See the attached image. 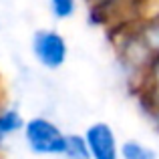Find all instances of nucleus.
<instances>
[{"label":"nucleus","instance_id":"nucleus-1","mask_svg":"<svg viewBox=\"0 0 159 159\" xmlns=\"http://www.w3.org/2000/svg\"><path fill=\"white\" fill-rule=\"evenodd\" d=\"M22 139L32 155L40 157H62L66 143V131L57 121L44 115H34L26 119L22 129Z\"/></svg>","mask_w":159,"mask_h":159},{"label":"nucleus","instance_id":"nucleus-2","mask_svg":"<svg viewBox=\"0 0 159 159\" xmlns=\"http://www.w3.org/2000/svg\"><path fill=\"white\" fill-rule=\"evenodd\" d=\"M30 52L44 70H58L69 58V43L57 28H36L30 36Z\"/></svg>","mask_w":159,"mask_h":159},{"label":"nucleus","instance_id":"nucleus-3","mask_svg":"<svg viewBox=\"0 0 159 159\" xmlns=\"http://www.w3.org/2000/svg\"><path fill=\"white\" fill-rule=\"evenodd\" d=\"M91 151V159H121V141L117 137L113 125L107 121H95L83 131Z\"/></svg>","mask_w":159,"mask_h":159},{"label":"nucleus","instance_id":"nucleus-4","mask_svg":"<svg viewBox=\"0 0 159 159\" xmlns=\"http://www.w3.org/2000/svg\"><path fill=\"white\" fill-rule=\"evenodd\" d=\"M26 119L22 117L18 107L14 105H0V151L6 143L16 135H22Z\"/></svg>","mask_w":159,"mask_h":159},{"label":"nucleus","instance_id":"nucleus-5","mask_svg":"<svg viewBox=\"0 0 159 159\" xmlns=\"http://www.w3.org/2000/svg\"><path fill=\"white\" fill-rule=\"evenodd\" d=\"M119 155L121 159H157V151L141 139H125L121 141Z\"/></svg>","mask_w":159,"mask_h":159},{"label":"nucleus","instance_id":"nucleus-6","mask_svg":"<svg viewBox=\"0 0 159 159\" xmlns=\"http://www.w3.org/2000/svg\"><path fill=\"white\" fill-rule=\"evenodd\" d=\"M62 159H91V151L83 133H66Z\"/></svg>","mask_w":159,"mask_h":159},{"label":"nucleus","instance_id":"nucleus-7","mask_svg":"<svg viewBox=\"0 0 159 159\" xmlns=\"http://www.w3.org/2000/svg\"><path fill=\"white\" fill-rule=\"evenodd\" d=\"M81 0H48V12L57 22H66L79 12Z\"/></svg>","mask_w":159,"mask_h":159}]
</instances>
